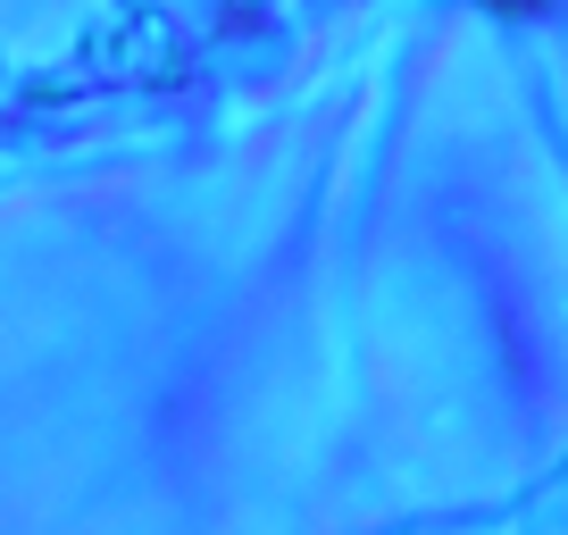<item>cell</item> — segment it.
<instances>
[{
	"instance_id": "cell-1",
	"label": "cell",
	"mask_w": 568,
	"mask_h": 535,
	"mask_svg": "<svg viewBox=\"0 0 568 535\" xmlns=\"http://www.w3.org/2000/svg\"><path fill=\"white\" fill-rule=\"evenodd\" d=\"M501 9H535V0H501Z\"/></svg>"
}]
</instances>
